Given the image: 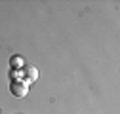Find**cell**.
<instances>
[{
    "label": "cell",
    "instance_id": "obj_1",
    "mask_svg": "<svg viewBox=\"0 0 120 114\" xmlns=\"http://www.w3.org/2000/svg\"><path fill=\"white\" fill-rule=\"evenodd\" d=\"M10 91H11V95L13 97H25L27 95V91H29V86H27V82H19V80H15V82H11V86H10Z\"/></svg>",
    "mask_w": 120,
    "mask_h": 114
},
{
    "label": "cell",
    "instance_id": "obj_3",
    "mask_svg": "<svg viewBox=\"0 0 120 114\" xmlns=\"http://www.w3.org/2000/svg\"><path fill=\"white\" fill-rule=\"evenodd\" d=\"M10 65H11L13 70H15V68H21V67H23V59H21L19 55H13L11 59H10Z\"/></svg>",
    "mask_w": 120,
    "mask_h": 114
},
{
    "label": "cell",
    "instance_id": "obj_2",
    "mask_svg": "<svg viewBox=\"0 0 120 114\" xmlns=\"http://www.w3.org/2000/svg\"><path fill=\"white\" fill-rule=\"evenodd\" d=\"M25 80L27 82H36L38 80V68L36 67H25Z\"/></svg>",
    "mask_w": 120,
    "mask_h": 114
}]
</instances>
